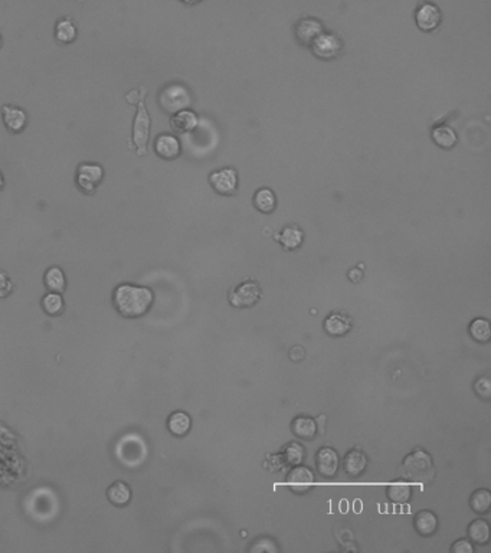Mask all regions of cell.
Segmentation results:
<instances>
[{"label":"cell","mask_w":491,"mask_h":553,"mask_svg":"<svg viewBox=\"0 0 491 553\" xmlns=\"http://www.w3.org/2000/svg\"><path fill=\"white\" fill-rule=\"evenodd\" d=\"M451 552H453V553H472V552H474V548H472V545H471L470 541H467V539H459V541H457V542L453 545Z\"/></svg>","instance_id":"d590c367"},{"label":"cell","mask_w":491,"mask_h":553,"mask_svg":"<svg viewBox=\"0 0 491 553\" xmlns=\"http://www.w3.org/2000/svg\"><path fill=\"white\" fill-rule=\"evenodd\" d=\"M441 10L434 3H422L415 12V22L422 32H434L441 23Z\"/></svg>","instance_id":"9c48e42d"},{"label":"cell","mask_w":491,"mask_h":553,"mask_svg":"<svg viewBox=\"0 0 491 553\" xmlns=\"http://www.w3.org/2000/svg\"><path fill=\"white\" fill-rule=\"evenodd\" d=\"M386 495H388L391 501L396 504H405L409 501L412 496V490L411 486L405 483H392L388 488H386Z\"/></svg>","instance_id":"f546056e"},{"label":"cell","mask_w":491,"mask_h":553,"mask_svg":"<svg viewBox=\"0 0 491 553\" xmlns=\"http://www.w3.org/2000/svg\"><path fill=\"white\" fill-rule=\"evenodd\" d=\"M190 428H192V420L186 412L176 411L169 416L168 429L172 436H174L177 438H182L187 434Z\"/></svg>","instance_id":"ffe728a7"},{"label":"cell","mask_w":491,"mask_h":553,"mask_svg":"<svg viewBox=\"0 0 491 553\" xmlns=\"http://www.w3.org/2000/svg\"><path fill=\"white\" fill-rule=\"evenodd\" d=\"M160 109L166 114H176L192 106V94L189 88L181 82H170L163 87L157 97Z\"/></svg>","instance_id":"3957f363"},{"label":"cell","mask_w":491,"mask_h":553,"mask_svg":"<svg viewBox=\"0 0 491 553\" xmlns=\"http://www.w3.org/2000/svg\"><path fill=\"white\" fill-rule=\"evenodd\" d=\"M2 45H3V38H2V34H0V48H2Z\"/></svg>","instance_id":"ab89813d"},{"label":"cell","mask_w":491,"mask_h":553,"mask_svg":"<svg viewBox=\"0 0 491 553\" xmlns=\"http://www.w3.org/2000/svg\"><path fill=\"white\" fill-rule=\"evenodd\" d=\"M399 474L407 482L429 484L435 478V466L431 455L422 448H416L402 461Z\"/></svg>","instance_id":"7a4b0ae2"},{"label":"cell","mask_w":491,"mask_h":553,"mask_svg":"<svg viewBox=\"0 0 491 553\" xmlns=\"http://www.w3.org/2000/svg\"><path fill=\"white\" fill-rule=\"evenodd\" d=\"M316 464L320 475L327 478L336 475L339 470V455L334 448L323 447L321 450H319L316 455Z\"/></svg>","instance_id":"5bb4252c"},{"label":"cell","mask_w":491,"mask_h":553,"mask_svg":"<svg viewBox=\"0 0 491 553\" xmlns=\"http://www.w3.org/2000/svg\"><path fill=\"white\" fill-rule=\"evenodd\" d=\"M467 532L470 541L479 545H484L490 539V525L483 519H477L470 523Z\"/></svg>","instance_id":"4316f807"},{"label":"cell","mask_w":491,"mask_h":553,"mask_svg":"<svg viewBox=\"0 0 491 553\" xmlns=\"http://www.w3.org/2000/svg\"><path fill=\"white\" fill-rule=\"evenodd\" d=\"M431 139L444 150H451L458 143V136L453 127L450 126H437L431 131Z\"/></svg>","instance_id":"ac0fdd59"},{"label":"cell","mask_w":491,"mask_h":553,"mask_svg":"<svg viewBox=\"0 0 491 553\" xmlns=\"http://www.w3.org/2000/svg\"><path fill=\"white\" fill-rule=\"evenodd\" d=\"M281 245L284 247L287 251H294L297 248H300L304 239L303 231L297 225H288L281 231L279 235L275 236Z\"/></svg>","instance_id":"7402d4cb"},{"label":"cell","mask_w":491,"mask_h":553,"mask_svg":"<svg viewBox=\"0 0 491 553\" xmlns=\"http://www.w3.org/2000/svg\"><path fill=\"white\" fill-rule=\"evenodd\" d=\"M470 506L472 512L483 515L487 513L491 507V493L487 488H480V490H475L471 499H470Z\"/></svg>","instance_id":"f1b7e54d"},{"label":"cell","mask_w":491,"mask_h":553,"mask_svg":"<svg viewBox=\"0 0 491 553\" xmlns=\"http://www.w3.org/2000/svg\"><path fill=\"white\" fill-rule=\"evenodd\" d=\"M42 308L45 310V313L49 316H59L65 308V303H64V298L61 295V293H48L42 298Z\"/></svg>","instance_id":"83f0119b"},{"label":"cell","mask_w":491,"mask_h":553,"mask_svg":"<svg viewBox=\"0 0 491 553\" xmlns=\"http://www.w3.org/2000/svg\"><path fill=\"white\" fill-rule=\"evenodd\" d=\"M3 188H5V176L2 172H0V190H2Z\"/></svg>","instance_id":"f35d334b"},{"label":"cell","mask_w":491,"mask_h":553,"mask_svg":"<svg viewBox=\"0 0 491 553\" xmlns=\"http://www.w3.org/2000/svg\"><path fill=\"white\" fill-rule=\"evenodd\" d=\"M413 528H415L416 533L424 537H429V536L435 534V532L438 529L437 515L429 510L418 512L413 517Z\"/></svg>","instance_id":"2e32d148"},{"label":"cell","mask_w":491,"mask_h":553,"mask_svg":"<svg viewBox=\"0 0 491 553\" xmlns=\"http://www.w3.org/2000/svg\"><path fill=\"white\" fill-rule=\"evenodd\" d=\"M367 467V457L359 450H350L343 458V470L350 477H359Z\"/></svg>","instance_id":"d6986e66"},{"label":"cell","mask_w":491,"mask_h":553,"mask_svg":"<svg viewBox=\"0 0 491 553\" xmlns=\"http://www.w3.org/2000/svg\"><path fill=\"white\" fill-rule=\"evenodd\" d=\"M155 300L153 291L136 284H120L113 293V304L123 317L137 319L150 310Z\"/></svg>","instance_id":"6da1fadb"},{"label":"cell","mask_w":491,"mask_h":553,"mask_svg":"<svg viewBox=\"0 0 491 553\" xmlns=\"http://www.w3.org/2000/svg\"><path fill=\"white\" fill-rule=\"evenodd\" d=\"M78 36V29L71 19H59L55 25V39L61 45H69Z\"/></svg>","instance_id":"cb8c5ba5"},{"label":"cell","mask_w":491,"mask_h":553,"mask_svg":"<svg viewBox=\"0 0 491 553\" xmlns=\"http://www.w3.org/2000/svg\"><path fill=\"white\" fill-rule=\"evenodd\" d=\"M311 52L323 61H330L337 58L343 49V42L336 34H320L310 45Z\"/></svg>","instance_id":"52a82bcc"},{"label":"cell","mask_w":491,"mask_h":553,"mask_svg":"<svg viewBox=\"0 0 491 553\" xmlns=\"http://www.w3.org/2000/svg\"><path fill=\"white\" fill-rule=\"evenodd\" d=\"M475 394H477L483 399H490L491 398V382L488 376H481L474 383Z\"/></svg>","instance_id":"d6a6232c"},{"label":"cell","mask_w":491,"mask_h":553,"mask_svg":"<svg viewBox=\"0 0 491 553\" xmlns=\"http://www.w3.org/2000/svg\"><path fill=\"white\" fill-rule=\"evenodd\" d=\"M249 552H254V553H260V552H268V553H275L278 552V548L275 546L274 541L268 539V537H262V539H258L254 545L249 548Z\"/></svg>","instance_id":"836d02e7"},{"label":"cell","mask_w":491,"mask_h":553,"mask_svg":"<svg viewBox=\"0 0 491 553\" xmlns=\"http://www.w3.org/2000/svg\"><path fill=\"white\" fill-rule=\"evenodd\" d=\"M198 124H199L198 114L189 109L173 114L170 118V127L177 134L192 133L193 130H196Z\"/></svg>","instance_id":"9a60e30c"},{"label":"cell","mask_w":491,"mask_h":553,"mask_svg":"<svg viewBox=\"0 0 491 553\" xmlns=\"http://www.w3.org/2000/svg\"><path fill=\"white\" fill-rule=\"evenodd\" d=\"M146 89L141 88V97L137 102V113L133 122V143L136 147V152L139 156L147 155V144L150 140V130H152V117L148 114V110L144 102Z\"/></svg>","instance_id":"277c9868"},{"label":"cell","mask_w":491,"mask_h":553,"mask_svg":"<svg viewBox=\"0 0 491 553\" xmlns=\"http://www.w3.org/2000/svg\"><path fill=\"white\" fill-rule=\"evenodd\" d=\"M362 277H363V273H362L361 268H353V270L349 273V280L353 281V282L362 281Z\"/></svg>","instance_id":"8d00e7d4"},{"label":"cell","mask_w":491,"mask_h":553,"mask_svg":"<svg viewBox=\"0 0 491 553\" xmlns=\"http://www.w3.org/2000/svg\"><path fill=\"white\" fill-rule=\"evenodd\" d=\"M470 335L479 343H487L491 339L490 321L487 319H475L470 324Z\"/></svg>","instance_id":"1f68e13d"},{"label":"cell","mask_w":491,"mask_h":553,"mask_svg":"<svg viewBox=\"0 0 491 553\" xmlns=\"http://www.w3.org/2000/svg\"><path fill=\"white\" fill-rule=\"evenodd\" d=\"M43 282H45V286L48 287V290L54 291V293H64V290L67 287L65 274L61 268L56 265L48 268L47 273H45Z\"/></svg>","instance_id":"484cf974"},{"label":"cell","mask_w":491,"mask_h":553,"mask_svg":"<svg viewBox=\"0 0 491 553\" xmlns=\"http://www.w3.org/2000/svg\"><path fill=\"white\" fill-rule=\"evenodd\" d=\"M107 499L117 507H124L131 501V488L124 482H115L107 490Z\"/></svg>","instance_id":"603a6c76"},{"label":"cell","mask_w":491,"mask_h":553,"mask_svg":"<svg viewBox=\"0 0 491 553\" xmlns=\"http://www.w3.org/2000/svg\"><path fill=\"white\" fill-rule=\"evenodd\" d=\"M181 2L185 5H198L202 2V0H181Z\"/></svg>","instance_id":"74e56055"},{"label":"cell","mask_w":491,"mask_h":553,"mask_svg":"<svg viewBox=\"0 0 491 553\" xmlns=\"http://www.w3.org/2000/svg\"><path fill=\"white\" fill-rule=\"evenodd\" d=\"M306 457L304 447L299 442H290L284 447V451H282V458L290 466H300L303 460Z\"/></svg>","instance_id":"4dcf8cb0"},{"label":"cell","mask_w":491,"mask_h":553,"mask_svg":"<svg viewBox=\"0 0 491 553\" xmlns=\"http://www.w3.org/2000/svg\"><path fill=\"white\" fill-rule=\"evenodd\" d=\"M261 294L260 284L254 280H247L231 290L229 303L235 308H248L258 303Z\"/></svg>","instance_id":"8992f818"},{"label":"cell","mask_w":491,"mask_h":553,"mask_svg":"<svg viewBox=\"0 0 491 553\" xmlns=\"http://www.w3.org/2000/svg\"><path fill=\"white\" fill-rule=\"evenodd\" d=\"M209 183L212 189L220 196H232L238 190L240 177L233 168H223L209 174Z\"/></svg>","instance_id":"ba28073f"},{"label":"cell","mask_w":491,"mask_h":553,"mask_svg":"<svg viewBox=\"0 0 491 553\" xmlns=\"http://www.w3.org/2000/svg\"><path fill=\"white\" fill-rule=\"evenodd\" d=\"M294 31L299 42L306 45V47H310L311 42L324 32V27L323 23L315 18H304L295 23Z\"/></svg>","instance_id":"4fadbf2b"},{"label":"cell","mask_w":491,"mask_h":553,"mask_svg":"<svg viewBox=\"0 0 491 553\" xmlns=\"http://www.w3.org/2000/svg\"><path fill=\"white\" fill-rule=\"evenodd\" d=\"M104 174L106 173H104V168L101 164L94 161L81 163L77 169L76 185L84 195H94L102 182Z\"/></svg>","instance_id":"5b68a950"},{"label":"cell","mask_w":491,"mask_h":553,"mask_svg":"<svg viewBox=\"0 0 491 553\" xmlns=\"http://www.w3.org/2000/svg\"><path fill=\"white\" fill-rule=\"evenodd\" d=\"M254 206L262 214H271L277 207L275 193L270 188H261L254 195Z\"/></svg>","instance_id":"d4e9b609"},{"label":"cell","mask_w":491,"mask_h":553,"mask_svg":"<svg viewBox=\"0 0 491 553\" xmlns=\"http://www.w3.org/2000/svg\"><path fill=\"white\" fill-rule=\"evenodd\" d=\"M291 431L301 440H312L317 434V422L310 416H297L291 424Z\"/></svg>","instance_id":"44dd1931"},{"label":"cell","mask_w":491,"mask_h":553,"mask_svg":"<svg viewBox=\"0 0 491 553\" xmlns=\"http://www.w3.org/2000/svg\"><path fill=\"white\" fill-rule=\"evenodd\" d=\"M323 327L327 335H330L333 337L345 336L350 328H352V320L350 317L345 315H339V313H333L329 317H326Z\"/></svg>","instance_id":"e0dca14e"},{"label":"cell","mask_w":491,"mask_h":553,"mask_svg":"<svg viewBox=\"0 0 491 553\" xmlns=\"http://www.w3.org/2000/svg\"><path fill=\"white\" fill-rule=\"evenodd\" d=\"M2 120L8 131L13 134L22 133L27 126L26 111L18 106H13V104H6L2 107Z\"/></svg>","instance_id":"7c38bea8"},{"label":"cell","mask_w":491,"mask_h":553,"mask_svg":"<svg viewBox=\"0 0 491 553\" xmlns=\"http://www.w3.org/2000/svg\"><path fill=\"white\" fill-rule=\"evenodd\" d=\"M14 284L9 278V275L3 271H0V298H6L13 293Z\"/></svg>","instance_id":"e575fe53"},{"label":"cell","mask_w":491,"mask_h":553,"mask_svg":"<svg viewBox=\"0 0 491 553\" xmlns=\"http://www.w3.org/2000/svg\"><path fill=\"white\" fill-rule=\"evenodd\" d=\"M155 153L166 161L176 160L182 153V144L173 134H159L155 140Z\"/></svg>","instance_id":"30bf717a"},{"label":"cell","mask_w":491,"mask_h":553,"mask_svg":"<svg viewBox=\"0 0 491 553\" xmlns=\"http://www.w3.org/2000/svg\"><path fill=\"white\" fill-rule=\"evenodd\" d=\"M312 483H315V475H312L310 469L303 466H294L287 475V484L290 490L297 493V495H304V493L310 491Z\"/></svg>","instance_id":"8fae6325"}]
</instances>
